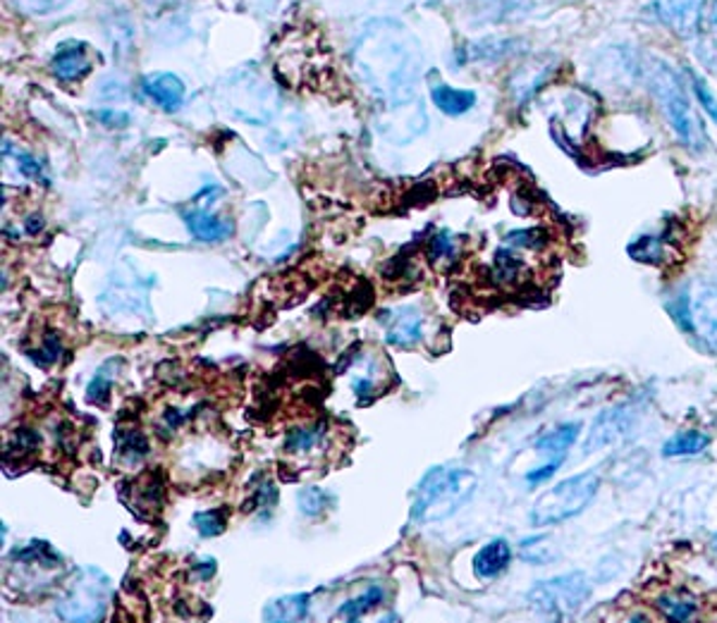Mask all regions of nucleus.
Instances as JSON below:
<instances>
[{"instance_id":"obj_32","label":"nucleus","mask_w":717,"mask_h":623,"mask_svg":"<svg viewBox=\"0 0 717 623\" xmlns=\"http://www.w3.org/2000/svg\"><path fill=\"white\" fill-rule=\"evenodd\" d=\"M20 5L29 12H36V15H43V12H51L60 5H65V0H20Z\"/></svg>"},{"instance_id":"obj_9","label":"nucleus","mask_w":717,"mask_h":623,"mask_svg":"<svg viewBox=\"0 0 717 623\" xmlns=\"http://www.w3.org/2000/svg\"><path fill=\"white\" fill-rule=\"evenodd\" d=\"M705 0H655V12L669 31L691 39L699 31Z\"/></svg>"},{"instance_id":"obj_23","label":"nucleus","mask_w":717,"mask_h":623,"mask_svg":"<svg viewBox=\"0 0 717 623\" xmlns=\"http://www.w3.org/2000/svg\"><path fill=\"white\" fill-rule=\"evenodd\" d=\"M117 457L125 463H139L149 457V440L139 430H117Z\"/></svg>"},{"instance_id":"obj_28","label":"nucleus","mask_w":717,"mask_h":623,"mask_svg":"<svg viewBox=\"0 0 717 623\" xmlns=\"http://www.w3.org/2000/svg\"><path fill=\"white\" fill-rule=\"evenodd\" d=\"M117 361H108L103 368L96 373V378L89 382L87 387V399L91 404H105L108 397H111V387H113V368Z\"/></svg>"},{"instance_id":"obj_18","label":"nucleus","mask_w":717,"mask_h":623,"mask_svg":"<svg viewBox=\"0 0 717 623\" xmlns=\"http://www.w3.org/2000/svg\"><path fill=\"white\" fill-rule=\"evenodd\" d=\"M328 423L318 421V423H309L302 428H294L287 433L285 442V452L294 454V457H302V454H311L323 447V442L328 437Z\"/></svg>"},{"instance_id":"obj_19","label":"nucleus","mask_w":717,"mask_h":623,"mask_svg":"<svg viewBox=\"0 0 717 623\" xmlns=\"http://www.w3.org/2000/svg\"><path fill=\"white\" fill-rule=\"evenodd\" d=\"M430 99H433L440 113H445L450 117H460L464 113H469L476 105L474 91L454 89V87H448V84H436V87L430 89Z\"/></svg>"},{"instance_id":"obj_38","label":"nucleus","mask_w":717,"mask_h":623,"mask_svg":"<svg viewBox=\"0 0 717 623\" xmlns=\"http://www.w3.org/2000/svg\"><path fill=\"white\" fill-rule=\"evenodd\" d=\"M629 623H645V619L643 616H633Z\"/></svg>"},{"instance_id":"obj_27","label":"nucleus","mask_w":717,"mask_h":623,"mask_svg":"<svg viewBox=\"0 0 717 623\" xmlns=\"http://www.w3.org/2000/svg\"><path fill=\"white\" fill-rule=\"evenodd\" d=\"M191 523L197 525L199 535L203 537H215L225 531L227 525V509H206V511H197L191 517Z\"/></svg>"},{"instance_id":"obj_37","label":"nucleus","mask_w":717,"mask_h":623,"mask_svg":"<svg viewBox=\"0 0 717 623\" xmlns=\"http://www.w3.org/2000/svg\"><path fill=\"white\" fill-rule=\"evenodd\" d=\"M380 623H400V621H398V616H394V614H386V616L380 619Z\"/></svg>"},{"instance_id":"obj_13","label":"nucleus","mask_w":717,"mask_h":623,"mask_svg":"<svg viewBox=\"0 0 717 623\" xmlns=\"http://www.w3.org/2000/svg\"><path fill=\"white\" fill-rule=\"evenodd\" d=\"M386 340L394 346H414L424 340V316L416 308H402L392 314Z\"/></svg>"},{"instance_id":"obj_2","label":"nucleus","mask_w":717,"mask_h":623,"mask_svg":"<svg viewBox=\"0 0 717 623\" xmlns=\"http://www.w3.org/2000/svg\"><path fill=\"white\" fill-rule=\"evenodd\" d=\"M478 487V475L460 466H436L414 487L412 521L438 523L454 517Z\"/></svg>"},{"instance_id":"obj_40","label":"nucleus","mask_w":717,"mask_h":623,"mask_svg":"<svg viewBox=\"0 0 717 623\" xmlns=\"http://www.w3.org/2000/svg\"><path fill=\"white\" fill-rule=\"evenodd\" d=\"M352 623H356V621H352Z\"/></svg>"},{"instance_id":"obj_11","label":"nucleus","mask_w":717,"mask_h":623,"mask_svg":"<svg viewBox=\"0 0 717 623\" xmlns=\"http://www.w3.org/2000/svg\"><path fill=\"white\" fill-rule=\"evenodd\" d=\"M512 561V547L507 541H490L488 545H483L478 549L476 557H474V573L478 581H493L498 578L500 573H505L507 567Z\"/></svg>"},{"instance_id":"obj_17","label":"nucleus","mask_w":717,"mask_h":623,"mask_svg":"<svg viewBox=\"0 0 717 623\" xmlns=\"http://www.w3.org/2000/svg\"><path fill=\"white\" fill-rule=\"evenodd\" d=\"M655 607L667 623H689L699 612V600L687 590H669L655 597Z\"/></svg>"},{"instance_id":"obj_5","label":"nucleus","mask_w":717,"mask_h":623,"mask_svg":"<svg viewBox=\"0 0 717 623\" xmlns=\"http://www.w3.org/2000/svg\"><path fill=\"white\" fill-rule=\"evenodd\" d=\"M111 578L101 569H77L55 605V614L65 623H101L111 605Z\"/></svg>"},{"instance_id":"obj_25","label":"nucleus","mask_w":717,"mask_h":623,"mask_svg":"<svg viewBox=\"0 0 717 623\" xmlns=\"http://www.w3.org/2000/svg\"><path fill=\"white\" fill-rule=\"evenodd\" d=\"M380 600H382V588H378V585H370L368 590H364L362 595L354 597V600L344 602L338 609V616H335V619H344L347 623H352V621H356V616H362V614L368 612V609H374Z\"/></svg>"},{"instance_id":"obj_12","label":"nucleus","mask_w":717,"mask_h":623,"mask_svg":"<svg viewBox=\"0 0 717 623\" xmlns=\"http://www.w3.org/2000/svg\"><path fill=\"white\" fill-rule=\"evenodd\" d=\"M311 612V595H282L263 609V621L266 623H309Z\"/></svg>"},{"instance_id":"obj_16","label":"nucleus","mask_w":717,"mask_h":623,"mask_svg":"<svg viewBox=\"0 0 717 623\" xmlns=\"http://www.w3.org/2000/svg\"><path fill=\"white\" fill-rule=\"evenodd\" d=\"M579 437V425L577 423H565L550 433L541 435L536 440V452L548 457V461H565L567 452L571 449L574 442Z\"/></svg>"},{"instance_id":"obj_24","label":"nucleus","mask_w":717,"mask_h":623,"mask_svg":"<svg viewBox=\"0 0 717 623\" xmlns=\"http://www.w3.org/2000/svg\"><path fill=\"white\" fill-rule=\"evenodd\" d=\"M667 246L661 237H641L629 246L631 258H637L639 263H649V266H661L667 258Z\"/></svg>"},{"instance_id":"obj_26","label":"nucleus","mask_w":717,"mask_h":623,"mask_svg":"<svg viewBox=\"0 0 717 623\" xmlns=\"http://www.w3.org/2000/svg\"><path fill=\"white\" fill-rule=\"evenodd\" d=\"M332 495L323 493L320 487H306L299 493V509H302L304 517H320L332 507Z\"/></svg>"},{"instance_id":"obj_36","label":"nucleus","mask_w":717,"mask_h":623,"mask_svg":"<svg viewBox=\"0 0 717 623\" xmlns=\"http://www.w3.org/2000/svg\"><path fill=\"white\" fill-rule=\"evenodd\" d=\"M708 20H710V27H715V29H717V0H713V5H710V15H708Z\"/></svg>"},{"instance_id":"obj_39","label":"nucleus","mask_w":717,"mask_h":623,"mask_svg":"<svg viewBox=\"0 0 717 623\" xmlns=\"http://www.w3.org/2000/svg\"><path fill=\"white\" fill-rule=\"evenodd\" d=\"M713 552H715V555H717V533H715V535H713Z\"/></svg>"},{"instance_id":"obj_30","label":"nucleus","mask_w":717,"mask_h":623,"mask_svg":"<svg viewBox=\"0 0 717 623\" xmlns=\"http://www.w3.org/2000/svg\"><path fill=\"white\" fill-rule=\"evenodd\" d=\"M454 256V244H452V234L450 232H440L433 242H430L428 249V258L430 263H440V260H450Z\"/></svg>"},{"instance_id":"obj_33","label":"nucleus","mask_w":717,"mask_h":623,"mask_svg":"<svg viewBox=\"0 0 717 623\" xmlns=\"http://www.w3.org/2000/svg\"><path fill=\"white\" fill-rule=\"evenodd\" d=\"M17 163H20V170H22V175H24V177H32V179H43V177H41V165L36 163V161L32 158V155H27V153H20V155H17Z\"/></svg>"},{"instance_id":"obj_21","label":"nucleus","mask_w":717,"mask_h":623,"mask_svg":"<svg viewBox=\"0 0 717 623\" xmlns=\"http://www.w3.org/2000/svg\"><path fill=\"white\" fill-rule=\"evenodd\" d=\"M708 445H710V437L701 433V430H684V433H677L665 442L663 457H667V459L693 457V454H701Z\"/></svg>"},{"instance_id":"obj_22","label":"nucleus","mask_w":717,"mask_h":623,"mask_svg":"<svg viewBox=\"0 0 717 623\" xmlns=\"http://www.w3.org/2000/svg\"><path fill=\"white\" fill-rule=\"evenodd\" d=\"M521 272H524V263L517 254H514V251H510V249L498 251L493 268H490V278H493V282L498 287L517 284L521 280Z\"/></svg>"},{"instance_id":"obj_7","label":"nucleus","mask_w":717,"mask_h":623,"mask_svg":"<svg viewBox=\"0 0 717 623\" xmlns=\"http://www.w3.org/2000/svg\"><path fill=\"white\" fill-rule=\"evenodd\" d=\"M591 597V583L586 573L571 571L565 576H555L533 585L529 593V602L538 614L550 623H562L567 616L577 614Z\"/></svg>"},{"instance_id":"obj_10","label":"nucleus","mask_w":717,"mask_h":623,"mask_svg":"<svg viewBox=\"0 0 717 623\" xmlns=\"http://www.w3.org/2000/svg\"><path fill=\"white\" fill-rule=\"evenodd\" d=\"M143 91H147V96L155 105H161L167 113H175L177 107L185 103V84L183 79L171 75V72L149 75L143 79Z\"/></svg>"},{"instance_id":"obj_14","label":"nucleus","mask_w":717,"mask_h":623,"mask_svg":"<svg viewBox=\"0 0 717 623\" xmlns=\"http://www.w3.org/2000/svg\"><path fill=\"white\" fill-rule=\"evenodd\" d=\"M53 72L58 79L75 81L91 72V58L87 55V48L81 43H67L60 48L53 58Z\"/></svg>"},{"instance_id":"obj_8","label":"nucleus","mask_w":717,"mask_h":623,"mask_svg":"<svg viewBox=\"0 0 717 623\" xmlns=\"http://www.w3.org/2000/svg\"><path fill=\"white\" fill-rule=\"evenodd\" d=\"M125 505L137 513L141 519H151L155 513H161V507L165 501V485L163 475L159 471H151L141 478H135L120 490Z\"/></svg>"},{"instance_id":"obj_6","label":"nucleus","mask_w":717,"mask_h":623,"mask_svg":"<svg viewBox=\"0 0 717 623\" xmlns=\"http://www.w3.org/2000/svg\"><path fill=\"white\" fill-rule=\"evenodd\" d=\"M598 490H601V478L593 471L571 475L567 481H559L555 487L536 499L531 509V523L536 529H548V525L565 523L591 505Z\"/></svg>"},{"instance_id":"obj_20","label":"nucleus","mask_w":717,"mask_h":623,"mask_svg":"<svg viewBox=\"0 0 717 623\" xmlns=\"http://www.w3.org/2000/svg\"><path fill=\"white\" fill-rule=\"evenodd\" d=\"M625 430H627V414H625V409L609 411V414L601 416L595 421L589 440H586V452H593L595 447L607 445V442L617 440L621 433H625Z\"/></svg>"},{"instance_id":"obj_31","label":"nucleus","mask_w":717,"mask_h":623,"mask_svg":"<svg viewBox=\"0 0 717 623\" xmlns=\"http://www.w3.org/2000/svg\"><path fill=\"white\" fill-rule=\"evenodd\" d=\"M559 466H562V461H548L543 466H538V469H533V471H526V475H524L526 483H529V485L545 483L548 478L555 475V471L559 469Z\"/></svg>"},{"instance_id":"obj_29","label":"nucleus","mask_w":717,"mask_h":623,"mask_svg":"<svg viewBox=\"0 0 717 623\" xmlns=\"http://www.w3.org/2000/svg\"><path fill=\"white\" fill-rule=\"evenodd\" d=\"M691 87H693V96H696V101L701 103L705 115H708L713 119V123L717 125V96L708 87V81H705L701 75H696V72H693V75H691Z\"/></svg>"},{"instance_id":"obj_4","label":"nucleus","mask_w":717,"mask_h":623,"mask_svg":"<svg viewBox=\"0 0 717 623\" xmlns=\"http://www.w3.org/2000/svg\"><path fill=\"white\" fill-rule=\"evenodd\" d=\"M677 326L691 334L705 352L717 354V282L708 278L691 280L669 304Z\"/></svg>"},{"instance_id":"obj_34","label":"nucleus","mask_w":717,"mask_h":623,"mask_svg":"<svg viewBox=\"0 0 717 623\" xmlns=\"http://www.w3.org/2000/svg\"><path fill=\"white\" fill-rule=\"evenodd\" d=\"M115 113H99V119H101V123H108V125H113V127H123V125H127V115H123V117H113Z\"/></svg>"},{"instance_id":"obj_3","label":"nucleus","mask_w":717,"mask_h":623,"mask_svg":"<svg viewBox=\"0 0 717 623\" xmlns=\"http://www.w3.org/2000/svg\"><path fill=\"white\" fill-rule=\"evenodd\" d=\"M643 77L649 81V89L653 99L661 105V113L665 115L669 129L675 131V137L684 143L691 151H703L705 147V129L696 111L691 107L689 96L681 87L679 77L675 69L669 67L665 60L651 58L643 67Z\"/></svg>"},{"instance_id":"obj_35","label":"nucleus","mask_w":717,"mask_h":623,"mask_svg":"<svg viewBox=\"0 0 717 623\" xmlns=\"http://www.w3.org/2000/svg\"><path fill=\"white\" fill-rule=\"evenodd\" d=\"M27 230H29L32 234H36L39 230H43V220L39 218V215H29V218H27Z\"/></svg>"},{"instance_id":"obj_1","label":"nucleus","mask_w":717,"mask_h":623,"mask_svg":"<svg viewBox=\"0 0 717 623\" xmlns=\"http://www.w3.org/2000/svg\"><path fill=\"white\" fill-rule=\"evenodd\" d=\"M376 91L392 105L412 99L418 79V51L412 36L400 27H386V34L368 39V55L358 58Z\"/></svg>"},{"instance_id":"obj_15","label":"nucleus","mask_w":717,"mask_h":623,"mask_svg":"<svg viewBox=\"0 0 717 623\" xmlns=\"http://www.w3.org/2000/svg\"><path fill=\"white\" fill-rule=\"evenodd\" d=\"M185 223L189 227V232L194 234L199 242H223L232 234V225L225 223L218 215H211L206 211H187L185 213Z\"/></svg>"}]
</instances>
